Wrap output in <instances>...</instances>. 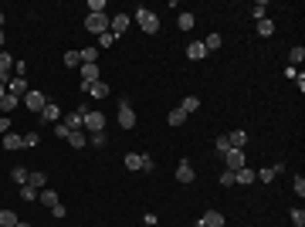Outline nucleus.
I'll use <instances>...</instances> for the list:
<instances>
[{
    "mask_svg": "<svg viewBox=\"0 0 305 227\" xmlns=\"http://www.w3.org/2000/svg\"><path fill=\"white\" fill-rule=\"evenodd\" d=\"M17 105H20V98H17V95H10V92H7V95L0 98V109H3V112H14Z\"/></svg>",
    "mask_w": 305,
    "mask_h": 227,
    "instance_id": "nucleus-26",
    "label": "nucleus"
},
{
    "mask_svg": "<svg viewBox=\"0 0 305 227\" xmlns=\"http://www.w3.org/2000/svg\"><path fill=\"white\" fill-rule=\"evenodd\" d=\"M7 92L17 95V98H24V95H27V78H10V81H7Z\"/></svg>",
    "mask_w": 305,
    "mask_h": 227,
    "instance_id": "nucleus-13",
    "label": "nucleus"
},
{
    "mask_svg": "<svg viewBox=\"0 0 305 227\" xmlns=\"http://www.w3.org/2000/svg\"><path fill=\"white\" fill-rule=\"evenodd\" d=\"M98 81V65H81V92H88V85Z\"/></svg>",
    "mask_w": 305,
    "mask_h": 227,
    "instance_id": "nucleus-7",
    "label": "nucleus"
},
{
    "mask_svg": "<svg viewBox=\"0 0 305 227\" xmlns=\"http://www.w3.org/2000/svg\"><path fill=\"white\" fill-rule=\"evenodd\" d=\"M88 143H92V146H105V132H92Z\"/></svg>",
    "mask_w": 305,
    "mask_h": 227,
    "instance_id": "nucleus-46",
    "label": "nucleus"
},
{
    "mask_svg": "<svg viewBox=\"0 0 305 227\" xmlns=\"http://www.w3.org/2000/svg\"><path fill=\"white\" fill-rule=\"evenodd\" d=\"M193 166H190V159H180V166H176V180L180 183H193Z\"/></svg>",
    "mask_w": 305,
    "mask_h": 227,
    "instance_id": "nucleus-11",
    "label": "nucleus"
},
{
    "mask_svg": "<svg viewBox=\"0 0 305 227\" xmlns=\"http://www.w3.org/2000/svg\"><path fill=\"white\" fill-rule=\"evenodd\" d=\"M88 10L92 14H105V0H88Z\"/></svg>",
    "mask_w": 305,
    "mask_h": 227,
    "instance_id": "nucleus-40",
    "label": "nucleus"
},
{
    "mask_svg": "<svg viewBox=\"0 0 305 227\" xmlns=\"http://www.w3.org/2000/svg\"><path fill=\"white\" fill-rule=\"evenodd\" d=\"M20 102H24V105H27L31 112H38V115H41V109L48 105V98H44V92H27V95H24Z\"/></svg>",
    "mask_w": 305,
    "mask_h": 227,
    "instance_id": "nucleus-4",
    "label": "nucleus"
},
{
    "mask_svg": "<svg viewBox=\"0 0 305 227\" xmlns=\"http://www.w3.org/2000/svg\"><path fill=\"white\" fill-rule=\"evenodd\" d=\"M176 24H180V31H193V24H197V17H193V14H190V10H183V14H180V20H176Z\"/></svg>",
    "mask_w": 305,
    "mask_h": 227,
    "instance_id": "nucleus-23",
    "label": "nucleus"
},
{
    "mask_svg": "<svg viewBox=\"0 0 305 227\" xmlns=\"http://www.w3.org/2000/svg\"><path fill=\"white\" fill-rule=\"evenodd\" d=\"M214 146H217V152H221V156H224V152L230 150V143H228V136H221V139H217V143H214Z\"/></svg>",
    "mask_w": 305,
    "mask_h": 227,
    "instance_id": "nucleus-43",
    "label": "nucleus"
},
{
    "mask_svg": "<svg viewBox=\"0 0 305 227\" xmlns=\"http://www.w3.org/2000/svg\"><path fill=\"white\" fill-rule=\"evenodd\" d=\"M187 119H190V115H187V112H183V109H173V112H170V115H166V122H170V126H173V129H176V126H183V122H187Z\"/></svg>",
    "mask_w": 305,
    "mask_h": 227,
    "instance_id": "nucleus-21",
    "label": "nucleus"
},
{
    "mask_svg": "<svg viewBox=\"0 0 305 227\" xmlns=\"http://www.w3.org/2000/svg\"><path fill=\"white\" fill-rule=\"evenodd\" d=\"M14 78H27V61H14Z\"/></svg>",
    "mask_w": 305,
    "mask_h": 227,
    "instance_id": "nucleus-39",
    "label": "nucleus"
},
{
    "mask_svg": "<svg viewBox=\"0 0 305 227\" xmlns=\"http://www.w3.org/2000/svg\"><path fill=\"white\" fill-rule=\"evenodd\" d=\"M278 173H282V163H278V166H265V170H258V173H254V180H261V183H271Z\"/></svg>",
    "mask_w": 305,
    "mask_h": 227,
    "instance_id": "nucleus-14",
    "label": "nucleus"
},
{
    "mask_svg": "<svg viewBox=\"0 0 305 227\" xmlns=\"http://www.w3.org/2000/svg\"><path fill=\"white\" fill-rule=\"evenodd\" d=\"M88 95H92V98H105V95H109V81L98 78L95 85H88Z\"/></svg>",
    "mask_w": 305,
    "mask_h": 227,
    "instance_id": "nucleus-19",
    "label": "nucleus"
},
{
    "mask_svg": "<svg viewBox=\"0 0 305 227\" xmlns=\"http://www.w3.org/2000/svg\"><path fill=\"white\" fill-rule=\"evenodd\" d=\"M78 55H81V65H95V58H98V48H81Z\"/></svg>",
    "mask_w": 305,
    "mask_h": 227,
    "instance_id": "nucleus-28",
    "label": "nucleus"
},
{
    "mask_svg": "<svg viewBox=\"0 0 305 227\" xmlns=\"http://www.w3.org/2000/svg\"><path fill=\"white\" fill-rule=\"evenodd\" d=\"M180 109H183V112L190 115V112H197V109H200V98H197V95H187V98L180 102Z\"/></svg>",
    "mask_w": 305,
    "mask_h": 227,
    "instance_id": "nucleus-24",
    "label": "nucleus"
},
{
    "mask_svg": "<svg viewBox=\"0 0 305 227\" xmlns=\"http://www.w3.org/2000/svg\"><path fill=\"white\" fill-rule=\"evenodd\" d=\"M3 95H7V85H3V81H0V98H3Z\"/></svg>",
    "mask_w": 305,
    "mask_h": 227,
    "instance_id": "nucleus-50",
    "label": "nucleus"
},
{
    "mask_svg": "<svg viewBox=\"0 0 305 227\" xmlns=\"http://www.w3.org/2000/svg\"><path fill=\"white\" fill-rule=\"evenodd\" d=\"M119 126H122V129H136V112H133V105H129L126 98L119 102Z\"/></svg>",
    "mask_w": 305,
    "mask_h": 227,
    "instance_id": "nucleus-3",
    "label": "nucleus"
},
{
    "mask_svg": "<svg viewBox=\"0 0 305 227\" xmlns=\"http://www.w3.org/2000/svg\"><path fill=\"white\" fill-rule=\"evenodd\" d=\"M10 176H14V183H17V187H24V183H27V170H24V166H14V170H10Z\"/></svg>",
    "mask_w": 305,
    "mask_h": 227,
    "instance_id": "nucleus-33",
    "label": "nucleus"
},
{
    "mask_svg": "<svg viewBox=\"0 0 305 227\" xmlns=\"http://www.w3.org/2000/svg\"><path fill=\"white\" fill-rule=\"evenodd\" d=\"M65 65H68V68L81 65V55H78V51H65Z\"/></svg>",
    "mask_w": 305,
    "mask_h": 227,
    "instance_id": "nucleus-36",
    "label": "nucleus"
},
{
    "mask_svg": "<svg viewBox=\"0 0 305 227\" xmlns=\"http://www.w3.org/2000/svg\"><path fill=\"white\" fill-rule=\"evenodd\" d=\"M187 58H190V61H204V58H207L204 41H190V44H187Z\"/></svg>",
    "mask_w": 305,
    "mask_h": 227,
    "instance_id": "nucleus-10",
    "label": "nucleus"
},
{
    "mask_svg": "<svg viewBox=\"0 0 305 227\" xmlns=\"http://www.w3.org/2000/svg\"><path fill=\"white\" fill-rule=\"evenodd\" d=\"M0 227H17V214L14 210H0Z\"/></svg>",
    "mask_w": 305,
    "mask_h": 227,
    "instance_id": "nucleus-29",
    "label": "nucleus"
},
{
    "mask_svg": "<svg viewBox=\"0 0 305 227\" xmlns=\"http://www.w3.org/2000/svg\"><path fill=\"white\" fill-rule=\"evenodd\" d=\"M0 132H10V119H0Z\"/></svg>",
    "mask_w": 305,
    "mask_h": 227,
    "instance_id": "nucleus-49",
    "label": "nucleus"
},
{
    "mask_svg": "<svg viewBox=\"0 0 305 227\" xmlns=\"http://www.w3.org/2000/svg\"><path fill=\"white\" fill-rule=\"evenodd\" d=\"M292 224H295V227H305V210H302V207H295V210H292Z\"/></svg>",
    "mask_w": 305,
    "mask_h": 227,
    "instance_id": "nucleus-38",
    "label": "nucleus"
},
{
    "mask_svg": "<svg viewBox=\"0 0 305 227\" xmlns=\"http://www.w3.org/2000/svg\"><path fill=\"white\" fill-rule=\"evenodd\" d=\"M129 24H133V17H129V14H115V17H112V34H115V38H122V34L129 31Z\"/></svg>",
    "mask_w": 305,
    "mask_h": 227,
    "instance_id": "nucleus-8",
    "label": "nucleus"
},
{
    "mask_svg": "<svg viewBox=\"0 0 305 227\" xmlns=\"http://www.w3.org/2000/svg\"><path fill=\"white\" fill-rule=\"evenodd\" d=\"M258 34H261V38H271V34H275V24H271L268 17H265V20H258Z\"/></svg>",
    "mask_w": 305,
    "mask_h": 227,
    "instance_id": "nucleus-30",
    "label": "nucleus"
},
{
    "mask_svg": "<svg viewBox=\"0 0 305 227\" xmlns=\"http://www.w3.org/2000/svg\"><path fill=\"white\" fill-rule=\"evenodd\" d=\"M234 183H241V187H248V183H254V170H248V166H241V170H234Z\"/></svg>",
    "mask_w": 305,
    "mask_h": 227,
    "instance_id": "nucleus-18",
    "label": "nucleus"
},
{
    "mask_svg": "<svg viewBox=\"0 0 305 227\" xmlns=\"http://www.w3.org/2000/svg\"><path fill=\"white\" fill-rule=\"evenodd\" d=\"M221 187H234V173H230V170L221 173Z\"/></svg>",
    "mask_w": 305,
    "mask_h": 227,
    "instance_id": "nucleus-44",
    "label": "nucleus"
},
{
    "mask_svg": "<svg viewBox=\"0 0 305 227\" xmlns=\"http://www.w3.org/2000/svg\"><path fill=\"white\" fill-rule=\"evenodd\" d=\"M85 31L105 34V31H109V14H88V17H85Z\"/></svg>",
    "mask_w": 305,
    "mask_h": 227,
    "instance_id": "nucleus-2",
    "label": "nucleus"
},
{
    "mask_svg": "<svg viewBox=\"0 0 305 227\" xmlns=\"http://www.w3.org/2000/svg\"><path fill=\"white\" fill-rule=\"evenodd\" d=\"M288 61H292V65L305 61V48H292V51H288Z\"/></svg>",
    "mask_w": 305,
    "mask_h": 227,
    "instance_id": "nucleus-35",
    "label": "nucleus"
},
{
    "mask_svg": "<svg viewBox=\"0 0 305 227\" xmlns=\"http://www.w3.org/2000/svg\"><path fill=\"white\" fill-rule=\"evenodd\" d=\"M0 44H3V31H0Z\"/></svg>",
    "mask_w": 305,
    "mask_h": 227,
    "instance_id": "nucleus-53",
    "label": "nucleus"
},
{
    "mask_svg": "<svg viewBox=\"0 0 305 227\" xmlns=\"http://www.w3.org/2000/svg\"><path fill=\"white\" fill-rule=\"evenodd\" d=\"M20 200H38V190L24 183V187H20Z\"/></svg>",
    "mask_w": 305,
    "mask_h": 227,
    "instance_id": "nucleus-37",
    "label": "nucleus"
},
{
    "mask_svg": "<svg viewBox=\"0 0 305 227\" xmlns=\"http://www.w3.org/2000/svg\"><path fill=\"white\" fill-rule=\"evenodd\" d=\"M197 227H224V214H221V210H207V214L197 221Z\"/></svg>",
    "mask_w": 305,
    "mask_h": 227,
    "instance_id": "nucleus-9",
    "label": "nucleus"
},
{
    "mask_svg": "<svg viewBox=\"0 0 305 227\" xmlns=\"http://www.w3.org/2000/svg\"><path fill=\"white\" fill-rule=\"evenodd\" d=\"M10 68H14V58H10L7 51H0V81H3V85L14 78V75H10Z\"/></svg>",
    "mask_w": 305,
    "mask_h": 227,
    "instance_id": "nucleus-12",
    "label": "nucleus"
},
{
    "mask_svg": "<svg viewBox=\"0 0 305 227\" xmlns=\"http://www.w3.org/2000/svg\"><path fill=\"white\" fill-rule=\"evenodd\" d=\"M228 143H230V150H244V146H248V132H244V129H234L228 136Z\"/></svg>",
    "mask_w": 305,
    "mask_h": 227,
    "instance_id": "nucleus-15",
    "label": "nucleus"
},
{
    "mask_svg": "<svg viewBox=\"0 0 305 227\" xmlns=\"http://www.w3.org/2000/svg\"><path fill=\"white\" fill-rule=\"evenodd\" d=\"M221 41H224L221 34H207V38H204V48H207V51H217V48H221Z\"/></svg>",
    "mask_w": 305,
    "mask_h": 227,
    "instance_id": "nucleus-32",
    "label": "nucleus"
},
{
    "mask_svg": "<svg viewBox=\"0 0 305 227\" xmlns=\"http://www.w3.org/2000/svg\"><path fill=\"white\" fill-rule=\"evenodd\" d=\"M17 227H31V224H20V221H17Z\"/></svg>",
    "mask_w": 305,
    "mask_h": 227,
    "instance_id": "nucleus-52",
    "label": "nucleus"
},
{
    "mask_svg": "<svg viewBox=\"0 0 305 227\" xmlns=\"http://www.w3.org/2000/svg\"><path fill=\"white\" fill-rule=\"evenodd\" d=\"M265 14H268V3H265V0H258V3L251 7V17H258V20H265Z\"/></svg>",
    "mask_w": 305,
    "mask_h": 227,
    "instance_id": "nucleus-34",
    "label": "nucleus"
},
{
    "mask_svg": "<svg viewBox=\"0 0 305 227\" xmlns=\"http://www.w3.org/2000/svg\"><path fill=\"white\" fill-rule=\"evenodd\" d=\"M51 214H55V217H58V221H61V217H65V214H68V210H65V204H55V207H51Z\"/></svg>",
    "mask_w": 305,
    "mask_h": 227,
    "instance_id": "nucleus-47",
    "label": "nucleus"
},
{
    "mask_svg": "<svg viewBox=\"0 0 305 227\" xmlns=\"http://www.w3.org/2000/svg\"><path fill=\"white\" fill-rule=\"evenodd\" d=\"M136 24H139L146 34H156V31H159V17H156L152 10H146V7H136Z\"/></svg>",
    "mask_w": 305,
    "mask_h": 227,
    "instance_id": "nucleus-1",
    "label": "nucleus"
},
{
    "mask_svg": "<svg viewBox=\"0 0 305 227\" xmlns=\"http://www.w3.org/2000/svg\"><path fill=\"white\" fill-rule=\"evenodd\" d=\"M224 166H228L230 173L241 170V166H248V163H244V150H228L224 152Z\"/></svg>",
    "mask_w": 305,
    "mask_h": 227,
    "instance_id": "nucleus-5",
    "label": "nucleus"
},
{
    "mask_svg": "<svg viewBox=\"0 0 305 227\" xmlns=\"http://www.w3.org/2000/svg\"><path fill=\"white\" fill-rule=\"evenodd\" d=\"M55 136H61V139H68V126H65V122H55Z\"/></svg>",
    "mask_w": 305,
    "mask_h": 227,
    "instance_id": "nucleus-45",
    "label": "nucleus"
},
{
    "mask_svg": "<svg viewBox=\"0 0 305 227\" xmlns=\"http://www.w3.org/2000/svg\"><path fill=\"white\" fill-rule=\"evenodd\" d=\"M292 187H295V193H299V197H305V176H295V180H292Z\"/></svg>",
    "mask_w": 305,
    "mask_h": 227,
    "instance_id": "nucleus-41",
    "label": "nucleus"
},
{
    "mask_svg": "<svg viewBox=\"0 0 305 227\" xmlns=\"http://www.w3.org/2000/svg\"><path fill=\"white\" fill-rule=\"evenodd\" d=\"M152 166H156V163H152V156H143V173H152Z\"/></svg>",
    "mask_w": 305,
    "mask_h": 227,
    "instance_id": "nucleus-48",
    "label": "nucleus"
},
{
    "mask_svg": "<svg viewBox=\"0 0 305 227\" xmlns=\"http://www.w3.org/2000/svg\"><path fill=\"white\" fill-rule=\"evenodd\" d=\"M3 150H24V136H17V132H3Z\"/></svg>",
    "mask_w": 305,
    "mask_h": 227,
    "instance_id": "nucleus-17",
    "label": "nucleus"
},
{
    "mask_svg": "<svg viewBox=\"0 0 305 227\" xmlns=\"http://www.w3.org/2000/svg\"><path fill=\"white\" fill-rule=\"evenodd\" d=\"M58 119H61V109H58V105H51V102H48V105H44V109H41V122H58Z\"/></svg>",
    "mask_w": 305,
    "mask_h": 227,
    "instance_id": "nucleus-16",
    "label": "nucleus"
},
{
    "mask_svg": "<svg viewBox=\"0 0 305 227\" xmlns=\"http://www.w3.org/2000/svg\"><path fill=\"white\" fill-rule=\"evenodd\" d=\"M126 170H133V173L143 170V156L139 152H126Z\"/></svg>",
    "mask_w": 305,
    "mask_h": 227,
    "instance_id": "nucleus-25",
    "label": "nucleus"
},
{
    "mask_svg": "<svg viewBox=\"0 0 305 227\" xmlns=\"http://www.w3.org/2000/svg\"><path fill=\"white\" fill-rule=\"evenodd\" d=\"M38 143H41L38 132H27V136H24V150H27V146H38Z\"/></svg>",
    "mask_w": 305,
    "mask_h": 227,
    "instance_id": "nucleus-42",
    "label": "nucleus"
},
{
    "mask_svg": "<svg viewBox=\"0 0 305 227\" xmlns=\"http://www.w3.org/2000/svg\"><path fill=\"white\" fill-rule=\"evenodd\" d=\"M115 41H119V38H115L112 31H105V34H98V44H95V48H112Z\"/></svg>",
    "mask_w": 305,
    "mask_h": 227,
    "instance_id": "nucleus-31",
    "label": "nucleus"
},
{
    "mask_svg": "<svg viewBox=\"0 0 305 227\" xmlns=\"http://www.w3.org/2000/svg\"><path fill=\"white\" fill-rule=\"evenodd\" d=\"M0 31H3V10H0Z\"/></svg>",
    "mask_w": 305,
    "mask_h": 227,
    "instance_id": "nucleus-51",
    "label": "nucleus"
},
{
    "mask_svg": "<svg viewBox=\"0 0 305 227\" xmlns=\"http://www.w3.org/2000/svg\"><path fill=\"white\" fill-rule=\"evenodd\" d=\"M85 129L88 132H102L105 129V115L102 112H85Z\"/></svg>",
    "mask_w": 305,
    "mask_h": 227,
    "instance_id": "nucleus-6",
    "label": "nucleus"
},
{
    "mask_svg": "<svg viewBox=\"0 0 305 227\" xmlns=\"http://www.w3.org/2000/svg\"><path fill=\"white\" fill-rule=\"evenodd\" d=\"M38 200H41L44 207H55V204H61V200H58V193H55V190H48V187L38 193Z\"/></svg>",
    "mask_w": 305,
    "mask_h": 227,
    "instance_id": "nucleus-22",
    "label": "nucleus"
},
{
    "mask_svg": "<svg viewBox=\"0 0 305 227\" xmlns=\"http://www.w3.org/2000/svg\"><path fill=\"white\" fill-rule=\"evenodd\" d=\"M68 143H72L75 150H81V146H88V136H85V132L78 129V132H68Z\"/></svg>",
    "mask_w": 305,
    "mask_h": 227,
    "instance_id": "nucleus-27",
    "label": "nucleus"
},
{
    "mask_svg": "<svg viewBox=\"0 0 305 227\" xmlns=\"http://www.w3.org/2000/svg\"><path fill=\"white\" fill-rule=\"evenodd\" d=\"M27 187H34V190L41 193V190L48 187V176H44V173H27Z\"/></svg>",
    "mask_w": 305,
    "mask_h": 227,
    "instance_id": "nucleus-20",
    "label": "nucleus"
}]
</instances>
